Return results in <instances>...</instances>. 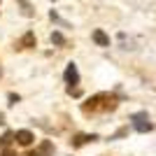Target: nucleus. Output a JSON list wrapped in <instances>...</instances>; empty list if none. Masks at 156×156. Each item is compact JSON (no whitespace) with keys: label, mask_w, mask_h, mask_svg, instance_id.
I'll return each instance as SVG.
<instances>
[{"label":"nucleus","mask_w":156,"mask_h":156,"mask_svg":"<svg viewBox=\"0 0 156 156\" xmlns=\"http://www.w3.org/2000/svg\"><path fill=\"white\" fill-rule=\"evenodd\" d=\"M133 126H135L137 133H147V130H151V121H149V117H147V112H137V114H133Z\"/></svg>","instance_id":"obj_1"},{"label":"nucleus","mask_w":156,"mask_h":156,"mask_svg":"<svg viewBox=\"0 0 156 156\" xmlns=\"http://www.w3.org/2000/svg\"><path fill=\"white\" fill-rule=\"evenodd\" d=\"M65 82H68V84H79V72H77V65L75 63H68V68H65Z\"/></svg>","instance_id":"obj_2"},{"label":"nucleus","mask_w":156,"mask_h":156,"mask_svg":"<svg viewBox=\"0 0 156 156\" xmlns=\"http://www.w3.org/2000/svg\"><path fill=\"white\" fill-rule=\"evenodd\" d=\"M14 137H16V142L23 144V147H28V144L35 140V135H33L30 130H16V135H14Z\"/></svg>","instance_id":"obj_3"},{"label":"nucleus","mask_w":156,"mask_h":156,"mask_svg":"<svg viewBox=\"0 0 156 156\" xmlns=\"http://www.w3.org/2000/svg\"><path fill=\"white\" fill-rule=\"evenodd\" d=\"M93 40H96L98 47H110V37H107L103 30H93Z\"/></svg>","instance_id":"obj_4"},{"label":"nucleus","mask_w":156,"mask_h":156,"mask_svg":"<svg viewBox=\"0 0 156 156\" xmlns=\"http://www.w3.org/2000/svg\"><path fill=\"white\" fill-rule=\"evenodd\" d=\"M51 151H54L51 142H42V144H40V149H37V151H33V156H49Z\"/></svg>","instance_id":"obj_5"},{"label":"nucleus","mask_w":156,"mask_h":156,"mask_svg":"<svg viewBox=\"0 0 156 156\" xmlns=\"http://www.w3.org/2000/svg\"><path fill=\"white\" fill-rule=\"evenodd\" d=\"M51 42L54 44H65V37L61 35V33H51Z\"/></svg>","instance_id":"obj_6"},{"label":"nucleus","mask_w":156,"mask_h":156,"mask_svg":"<svg viewBox=\"0 0 156 156\" xmlns=\"http://www.w3.org/2000/svg\"><path fill=\"white\" fill-rule=\"evenodd\" d=\"M89 140H96V135H77L75 144H84V142H89Z\"/></svg>","instance_id":"obj_7"},{"label":"nucleus","mask_w":156,"mask_h":156,"mask_svg":"<svg viewBox=\"0 0 156 156\" xmlns=\"http://www.w3.org/2000/svg\"><path fill=\"white\" fill-rule=\"evenodd\" d=\"M23 44H33V35H30V33H28L26 37H23Z\"/></svg>","instance_id":"obj_8"},{"label":"nucleus","mask_w":156,"mask_h":156,"mask_svg":"<svg viewBox=\"0 0 156 156\" xmlns=\"http://www.w3.org/2000/svg\"><path fill=\"white\" fill-rule=\"evenodd\" d=\"M2 156H14V154H12V151H5V154H2Z\"/></svg>","instance_id":"obj_9"},{"label":"nucleus","mask_w":156,"mask_h":156,"mask_svg":"<svg viewBox=\"0 0 156 156\" xmlns=\"http://www.w3.org/2000/svg\"><path fill=\"white\" fill-rule=\"evenodd\" d=\"M0 121H2V114H0Z\"/></svg>","instance_id":"obj_10"}]
</instances>
